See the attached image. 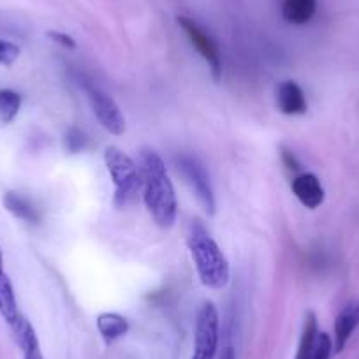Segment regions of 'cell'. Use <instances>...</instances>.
Returning a JSON list of instances; mask_svg holds the SVG:
<instances>
[{"instance_id":"cell-16","label":"cell","mask_w":359,"mask_h":359,"mask_svg":"<svg viewBox=\"0 0 359 359\" xmlns=\"http://www.w3.org/2000/svg\"><path fill=\"white\" fill-rule=\"evenodd\" d=\"M22 108V95L11 88H0V122L11 123Z\"/></svg>"},{"instance_id":"cell-19","label":"cell","mask_w":359,"mask_h":359,"mask_svg":"<svg viewBox=\"0 0 359 359\" xmlns=\"http://www.w3.org/2000/svg\"><path fill=\"white\" fill-rule=\"evenodd\" d=\"M20 50L18 44L11 43V41L0 39V65H4V67H11L16 60H18Z\"/></svg>"},{"instance_id":"cell-15","label":"cell","mask_w":359,"mask_h":359,"mask_svg":"<svg viewBox=\"0 0 359 359\" xmlns=\"http://www.w3.org/2000/svg\"><path fill=\"white\" fill-rule=\"evenodd\" d=\"M317 333H319V330H317V317L310 310V312L305 313V323H303V331L302 338H299L296 359H312V348L313 344H316Z\"/></svg>"},{"instance_id":"cell-7","label":"cell","mask_w":359,"mask_h":359,"mask_svg":"<svg viewBox=\"0 0 359 359\" xmlns=\"http://www.w3.org/2000/svg\"><path fill=\"white\" fill-rule=\"evenodd\" d=\"M85 90L92 111L97 116L99 123L115 136L126 133V118H123L118 104L106 92H102L99 86L92 85V83H85Z\"/></svg>"},{"instance_id":"cell-8","label":"cell","mask_w":359,"mask_h":359,"mask_svg":"<svg viewBox=\"0 0 359 359\" xmlns=\"http://www.w3.org/2000/svg\"><path fill=\"white\" fill-rule=\"evenodd\" d=\"M291 189L296 199L309 210L319 208L324 203V198H326L320 180L313 172H299V175H296L291 182Z\"/></svg>"},{"instance_id":"cell-5","label":"cell","mask_w":359,"mask_h":359,"mask_svg":"<svg viewBox=\"0 0 359 359\" xmlns=\"http://www.w3.org/2000/svg\"><path fill=\"white\" fill-rule=\"evenodd\" d=\"M217 348H219V310L212 302H205L196 320L192 359H215Z\"/></svg>"},{"instance_id":"cell-23","label":"cell","mask_w":359,"mask_h":359,"mask_svg":"<svg viewBox=\"0 0 359 359\" xmlns=\"http://www.w3.org/2000/svg\"><path fill=\"white\" fill-rule=\"evenodd\" d=\"M219 359H236V354H234L233 347H226L222 352H220Z\"/></svg>"},{"instance_id":"cell-20","label":"cell","mask_w":359,"mask_h":359,"mask_svg":"<svg viewBox=\"0 0 359 359\" xmlns=\"http://www.w3.org/2000/svg\"><path fill=\"white\" fill-rule=\"evenodd\" d=\"M280 157H282V162H284V165L289 169V171L299 175L302 164H299V161L296 158V155L292 154L291 150H287V148H280Z\"/></svg>"},{"instance_id":"cell-6","label":"cell","mask_w":359,"mask_h":359,"mask_svg":"<svg viewBox=\"0 0 359 359\" xmlns=\"http://www.w3.org/2000/svg\"><path fill=\"white\" fill-rule=\"evenodd\" d=\"M176 23L180 25V29L184 30L185 36L189 37V43L194 46V50L206 60L213 79L219 81L222 78V57H220L219 44L213 41V37L196 20L189 18V16H176Z\"/></svg>"},{"instance_id":"cell-12","label":"cell","mask_w":359,"mask_h":359,"mask_svg":"<svg viewBox=\"0 0 359 359\" xmlns=\"http://www.w3.org/2000/svg\"><path fill=\"white\" fill-rule=\"evenodd\" d=\"M2 203H4V208L8 210L11 215H15L16 219L29 224H39L41 215L39 212H37V208L32 205L30 199L23 198L18 192H6L4 198H2Z\"/></svg>"},{"instance_id":"cell-13","label":"cell","mask_w":359,"mask_h":359,"mask_svg":"<svg viewBox=\"0 0 359 359\" xmlns=\"http://www.w3.org/2000/svg\"><path fill=\"white\" fill-rule=\"evenodd\" d=\"M319 0H284L282 16L291 25H306L317 11Z\"/></svg>"},{"instance_id":"cell-18","label":"cell","mask_w":359,"mask_h":359,"mask_svg":"<svg viewBox=\"0 0 359 359\" xmlns=\"http://www.w3.org/2000/svg\"><path fill=\"white\" fill-rule=\"evenodd\" d=\"M333 354V340L327 333H317L312 348V359H330Z\"/></svg>"},{"instance_id":"cell-10","label":"cell","mask_w":359,"mask_h":359,"mask_svg":"<svg viewBox=\"0 0 359 359\" xmlns=\"http://www.w3.org/2000/svg\"><path fill=\"white\" fill-rule=\"evenodd\" d=\"M277 106L280 113L289 116L305 115L309 109L302 86L294 81H282L277 88Z\"/></svg>"},{"instance_id":"cell-1","label":"cell","mask_w":359,"mask_h":359,"mask_svg":"<svg viewBox=\"0 0 359 359\" xmlns=\"http://www.w3.org/2000/svg\"><path fill=\"white\" fill-rule=\"evenodd\" d=\"M141 182L144 205L151 219L162 229H171L176 222L178 201L168 168L161 155L151 148L141 150Z\"/></svg>"},{"instance_id":"cell-17","label":"cell","mask_w":359,"mask_h":359,"mask_svg":"<svg viewBox=\"0 0 359 359\" xmlns=\"http://www.w3.org/2000/svg\"><path fill=\"white\" fill-rule=\"evenodd\" d=\"M86 143H88V140H86L85 133L79 130L78 127H71V129L65 130L64 134L65 151H69V154H79V151L85 150Z\"/></svg>"},{"instance_id":"cell-9","label":"cell","mask_w":359,"mask_h":359,"mask_svg":"<svg viewBox=\"0 0 359 359\" xmlns=\"http://www.w3.org/2000/svg\"><path fill=\"white\" fill-rule=\"evenodd\" d=\"M359 326V302H351L341 309L334 319V340L333 351L340 354L351 340L352 333Z\"/></svg>"},{"instance_id":"cell-4","label":"cell","mask_w":359,"mask_h":359,"mask_svg":"<svg viewBox=\"0 0 359 359\" xmlns=\"http://www.w3.org/2000/svg\"><path fill=\"white\" fill-rule=\"evenodd\" d=\"M176 168L178 172L184 176L191 191L198 198L199 205L203 206L210 217L215 215L217 212V201H215V192H213L212 184H210V176L206 172L205 165L192 155H180L176 158Z\"/></svg>"},{"instance_id":"cell-2","label":"cell","mask_w":359,"mask_h":359,"mask_svg":"<svg viewBox=\"0 0 359 359\" xmlns=\"http://www.w3.org/2000/svg\"><path fill=\"white\" fill-rule=\"evenodd\" d=\"M187 245L192 259H194L201 284L208 289H217V291L227 287L231 278L229 261L220 250L219 243L212 238L210 231L203 226L201 220H192Z\"/></svg>"},{"instance_id":"cell-11","label":"cell","mask_w":359,"mask_h":359,"mask_svg":"<svg viewBox=\"0 0 359 359\" xmlns=\"http://www.w3.org/2000/svg\"><path fill=\"white\" fill-rule=\"evenodd\" d=\"M0 316L4 317V320L8 323L9 327L15 326L20 320V317L23 316L18 309V302H16L13 282L6 271L0 273Z\"/></svg>"},{"instance_id":"cell-14","label":"cell","mask_w":359,"mask_h":359,"mask_svg":"<svg viewBox=\"0 0 359 359\" xmlns=\"http://www.w3.org/2000/svg\"><path fill=\"white\" fill-rule=\"evenodd\" d=\"M95 324H97L99 333L104 338L106 344H111V341L118 340V338H122L129 331V320L115 312L99 313Z\"/></svg>"},{"instance_id":"cell-21","label":"cell","mask_w":359,"mask_h":359,"mask_svg":"<svg viewBox=\"0 0 359 359\" xmlns=\"http://www.w3.org/2000/svg\"><path fill=\"white\" fill-rule=\"evenodd\" d=\"M48 37H50L51 41H55V43L60 44V46L67 48V50H74L76 48V41L64 32H57V30H53V32H48Z\"/></svg>"},{"instance_id":"cell-22","label":"cell","mask_w":359,"mask_h":359,"mask_svg":"<svg viewBox=\"0 0 359 359\" xmlns=\"http://www.w3.org/2000/svg\"><path fill=\"white\" fill-rule=\"evenodd\" d=\"M23 359H44L43 352H41L39 344H34L30 347L23 348Z\"/></svg>"},{"instance_id":"cell-24","label":"cell","mask_w":359,"mask_h":359,"mask_svg":"<svg viewBox=\"0 0 359 359\" xmlns=\"http://www.w3.org/2000/svg\"><path fill=\"white\" fill-rule=\"evenodd\" d=\"M4 271V254H2V248H0V273Z\"/></svg>"},{"instance_id":"cell-3","label":"cell","mask_w":359,"mask_h":359,"mask_svg":"<svg viewBox=\"0 0 359 359\" xmlns=\"http://www.w3.org/2000/svg\"><path fill=\"white\" fill-rule=\"evenodd\" d=\"M104 164L113 180V185H115L113 203H115L116 208H126L127 205H130L137 198L141 187H143L140 171H137L133 158L126 151L120 150L118 147H113V144L106 147Z\"/></svg>"}]
</instances>
